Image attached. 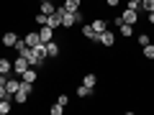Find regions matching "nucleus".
Here are the masks:
<instances>
[{
    "mask_svg": "<svg viewBox=\"0 0 154 115\" xmlns=\"http://www.w3.org/2000/svg\"><path fill=\"white\" fill-rule=\"evenodd\" d=\"M31 92H33V84H31V82H23V79H21V87H18V92L13 95V100H16L18 105H26L28 97H31Z\"/></svg>",
    "mask_w": 154,
    "mask_h": 115,
    "instance_id": "f257e3e1",
    "label": "nucleus"
},
{
    "mask_svg": "<svg viewBox=\"0 0 154 115\" xmlns=\"http://www.w3.org/2000/svg\"><path fill=\"white\" fill-rule=\"evenodd\" d=\"M121 18H123V23H128V26H136L139 23V10L136 8H123Z\"/></svg>",
    "mask_w": 154,
    "mask_h": 115,
    "instance_id": "f03ea898",
    "label": "nucleus"
},
{
    "mask_svg": "<svg viewBox=\"0 0 154 115\" xmlns=\"http://www.w3.org/2000/svg\"><path fill=\"white\" fill-rule=\"evenodd\" d=\"M28 66H31V64H28V59L18 54V56H16V61H13V72H16V77H23V72H26Z\"/></svg>",
    "mask_w": 154,
    "mask_h": 115,
    "instance_id": "7ed1b4c3",
    "label": "nucleus"
},
{
    "mask_svg": "<svg viewBox=\"0 0 154 115\" xmlns=\"http://www.w3.org/2000/svg\"><path fill=\"white\" fill-rule=\"evenodd\" d=\"M98 44H100V46H113V44H116V33H113V31L98 33Z\"/></svg>",
    "mask_w": 154,
    "mask_h": 115,
    "instance_id": "20e7f679",
    "label": "nucleus"
},
{
    "mask_svg": "<svg viewBox=\"0 0 154 115\" xmlns=\"http://www.w3.org/2000/svg\"><path fill=\"white\" fill-rule=\"evenodd\" d=\"M38 38H41V44H49V41H54V28L41 26V28H38Z\"/></svg>",
    "mask_w": 154,
    "mask_h": 115,
    "instance_id": "39448f33",
    "label": "nucleus"
},
{
    "mask_svg": "<svg viewBox=\"0 0 154 115\" xmlns=\"http://www.w3.org/2000/svg\"><path fill=\"white\" fill-rule=\"evenodd\" d=\"M18 38H21V36H18L16 31H5V33H3V46H8V49H13Z\"/></svg>",
    "mask_w": 154,
    "mask_h": 115,
    "instance_id": "423d86ee",
    "label": "nucleus"
},
{
    "mask_svg": "<svg viewBox=\"0 0 154 115\" xmlns=\"http://www.w3.org/2000/svg\"><path fill=\"white\" fill-rule=\"evenodd\" d=\"M18 87H21V79H18V77H8V82H5V92L11 95V97L18 92Z\"/></svg>",
    "mask_w": 154,
    "mask_h": 115,
    "instance_id": "0eeeda50",
    "label": "nucleus"
},
{
    "mask_svg": "<svg viewBox=\"0 0 154 115\" xmlns=\"http://www.w3.org/2000/svg\"><path fill=\"white\" fill-rule=\"evenodd\" d=\"M57 5H54V0H44V3H38V13H44V16H49V13H54Z\"/></svg>",
    "mask_w": 154,
    "mask_h": 115,
    "instance_id": "6e6552de",
    "label": "nucleus"
},
{
    "mask_svg": "<svg viewBox=\"0 0 154 115\" xmlns=\"http://www.w3.org/2000/svg\"><path fill=\"white\" fill-rule=\"evenodd\" d=\"M59 56V44L57 41H49L46 44V59H57Z\"/></svg>",
    "mask_w": 154,
    "mask_h": 115,
    "instance_id": "1a4fd4ad",
    "label": "nucleus"
},
{
    "mask_svg": "<svg viewBox=\"0 0 154 115\" xmlns=\"http://www.w3.org/2000/svg\"><path fill=\"white\" fill-rule=\"evenodd\" d=\"M90 26H93V31H95V33H103V31H108V21H105V18H95V21L90 23Z\"/></svg>",
    "mask_w": 154,
    "mask_h": 115,
    "instance_id": "9d476101",
    "label": "nucleus"
},
{
    "mask_svg": "<svg viewBox=\"0 0 154 115\" xmlns=\"http://www.w3.org/2000/svg\"><path fill=\"white\" fill-rule=\"evenodd\" d=\"M13 72V61L8 56H0V74H11Z\"/></svg>",
    "mask_w": 154,
    "mask_h": 115,
    "instance_id": "9b49d317",
    "label": "nucleus"
},
{
    "mask_svg": "<svg viewBox=\"0 0 154 115\" xmlns=\"http://www.w3.org/2000/svg\"><path fill=\"white\" fill-rule=\"evenodd\" d=\"M36 66H28V69L26 72H23V77H21V79H23V82H31V84H36Z\"/></svg>",
    "mask_w": 154,
    "mask_h": 115,
    "instance_id": "f8f14e48",
    "label": "nucleus"
},
{
    "mask_svg": "<svg viewBox=\"0 0 154 115\" xmlns=\"http://www.w3.org/2000/svg\"><path fill=\"white\" fill-rule=\"evenodd\" d=\"M82 36L88 38V41H93L95 46H98V33L93 31V26H82Z\"/></svg>",
    "mask_w": 154,
    "mask_h": 115,
    "instance_id": "ddd939ff",
    "label": "nucleus"
},
{
    "mask_svg": "<svg viewBox=\"0 0 154 115\" xmlns=\"http://www.w3.org/2000/svg\"><path fill=\"white\" fill-rule=\"evenodd\" d=\"M11 100H13V97H3V100H0V115H8V113L13 110V102H11Z\"/></svg>",
    "mask_w": 154,
    "mask_h": 115,
    "instance_id": "4468645a",
    "label": "nucleus"
},
{
    "mask_svg": "<svg viewBox=\"0 0 154 115\" xmlns=\"http://www.w3.org/2000/svg\"><path fill=\"white\" fill-rule=\"evenodd\" d=\"M23 38H26V44H28V46H36V44H41V38H38V31H31V33H26Z\"/></svg>",
    "mask_w": 154,
    "mask_h": 115,
    "instance_id": "2eb2a0df",
    "label": "nucleus"
},
{
    "mask_svg": "<svg viewBox=\"0 0 154 115\" xmlns=\"http://www.w3.org/2000/svg\"><path fill=\"white\" fill-rule=\"evenodd\" d=\"M80 5H82V0H64V10H69V13L80 10Z\"/></svg>",
    "mask_w": 154,
    "mask_h": 115,
    "instance_id": "dca6fc26",
    "label": "nucleus"
},
{
    "mask_svg": "<svg viewBox=\"0 0 154 115\" xmlns=\"http://www.w3.org/2000/svg\"><path fill=\"white\" fill-rule=\"evenodd\" d=\"M13 49H16V51H18V54H21V56H23V54H26V51H28V49H31V46H28V44H26V38H18V41H16V46H13Z\"/></svg>",
    "mask_w": 154,
    "mask_h": 115,
    "instance_id": "f3484780",
    "label": "nucleus"
},
{
    "mask_svg": "<svg viewBox=\"0 0 154 115\" xmlns=\"http://www.w3.org/2000/svg\"><path fill=\"white\" fill-rule=\"evenodd\" d=\"M31 49L36 51V56H38L41 61H46V44H36V46H31Z\"/></svg>",
    "mask_w": 154,
    "mask_h": 115,
    "instance_id": "a211bd4d",
    "label": "nucleus"
},
{
    "mask_svg": "<svg viewBox=\"0 0 154 115\" xmlns=\"http://www.w3.org/2000/svg\"><path fill=\"white\" fill-rule=\"evenodd\" d=\"M118 31H121L123 38H131V36H134V26H128V23H121V26H118Z\"/></svg>",
    "mask_w": 154,
    "mask_h": 115,
    "instance_id": "6ab92c4d",
    "label": "nucleus"
},
{
    "mask_svg": "<svg viewBox=\"0 0 154 115\" xmlns=\"http://www.w3.org/2000/svg\"><path fill=\"white\" fill-rule=\"evenodd\" d=\"M93 92H95V90L88 87V84H80V87H77V97H90Z\"/></svg>",
    "mask_w": 154,
    "mask_h": 115,
    "instance_id": "aec40b11",
    "label": "nucleus"
},
{
    "mask_svg": "<svg viewBox=\"0 0 154 115\" xmlns=\"http://www.w3.org/2000/svg\"><path fill=\"white\" fill-rule=\"evenodd\" d=\"M82 84H88V87L95 90V84H98V74H85L82 77Z\"/></svg>",
    "mask_w": 154,
    "mask_h": 115,
    "instance_id": "412c9836",
    "label": "nucleus"
},
{
    "mask_svg": "<svg viewBox=\"0 0 154 115\" xmlns=\"http://www.w3.org/2000/svg\"><path fill=\"white\" fill-rule=\"evenodd\" d=\"M139 10H146V13H152V10H154V0H141Z\"/></svg>",
    "mask_w": 154,
    "mask_h": 115,
    "instance_id": "4be33fe9",
    "label": "nucleus"
},
{
    "mask_svg": "<svg viewBox=\"0 0 154 115\" xmlns=\"http://www.w3.org/2000/svg\"><path fill=\"white\" fill-rule=\"evenodd\" d=\"M144 59L154 61V46H152V44H146V46H144Z\"/></svg>",
    "mask_w": 154,
    "mask_h": 115,
    "instance_id": "5701e85b",
    "label": "nucleus"
},
{
    "mask_svg": "<svg viewBox=\"0 0 154 115\" xmlns=\"http://www.w3.org/2000/svg\"><path fill=\"white\" fill-rule=\"evenodd\" d=\"M49 113H51V115H62V113H64V105L54 102V105H51V108H49Z\"/></svg>",
    "mask_w": 154,
    "mask_h": 115,
    "instance_id": "b1692460",
    "label": "nucleus"
},
{
    "mask_svg": "<svg viewBox=\"0 0 154 115\" xmlns=\"http://www.w3.org/2000/svg\"><path fill=\"white\" fill-rule=\"evenodd\" d=\"M139 44H141V46H146V44H152V38H149L146 33H141V36H139Z\"/></svg>",
    "mask_w": 154,
    "mask_h": 115,
    "instance_id": "393cba45",
    "label": "nucleus"
},
{
    "mask_svg": "<svg viewBox=\"0 0 154 115\" xmlns=\"http://www.w3.org/2000/svg\"><path fill=\"white\" fill-rule=\"evenodd\" d=\"M36 23H38V26H46V16H44V13H36Z\"/></svg>",
    "mask_w": 154,
    "mask_h": 115,
    "instance_id": "a878e982",
    "label": "nucleus"
},
{
    "mask_svg": "<svg viewBox=\"0 0 154 115\" xmlns=\"http://www.w3.org/2000/svg\"><path fill=\"white\" fill-rule=\"evenodd\" d=\"M3 97H11V95L5 92V82H0V100H3Z\"/></svg>",
    "mask_w": 154,
    "mask_h": 115,
    "instance_id": "bb28decb",
    "label": "nucleus"
},
{
    "mask_svg": "<svg viewBox=\"0 0 154 115\" xmlns=\"http://www.w3.org/2000/svg\"><path fill=\"white\" fill-rule=\"evenodd\" d=\"M57 102H59V105H67V102H69V97H67V95H59V97H57Z\"/></svg>",
    "mask_w": 154,
    "mask_h": 115,
    "instance_id": "cd10ccee",
    "label": "nucleus"
},
{
    "mask_svg": "<svg viewBox=\"0 0 154 115\" xmlns=\"http://www.w3.org/2000/svg\"><path fill=\"white\" fill-rule=\"evenodd\" d=\"M105 3H108V8H116V5H118V0H105Z\"/></svg>",
    "mask_w": 154,
    "mask_h": 115,
    "instance_id": "c85d7f7f",
    "label": "nucleus"
},
{
    "mask_svg": "<svg viewBox=\"0 0 154 115\" xmlns=\"http://www.w3.org/2000/svg\"><path fill=\"white\" fill-rule=\"evenodd\" d=\"M146 21H149V23H152V26H154V10L149 13V16H146Z\"/></svg>",
    "mask_w": 154,
    "mask_h": 115,
    "instance_id": "c756f323",
    "label": "nucleus"
},
{
    "mask_svg": "<svg viewBox=\"0 0 154 115\" xmlns=\"http://www.w3.org/2000/svg\"><path fill=\"white\" fill-rule=\"evenodd\" d=\"M38 3H44V0H38Z\"/></svg>",
    "mask_w": 154,
    "mask_h": 115,
    "instance_id": "7c9ffc66",
    "label": "nucleus"
}]
</instances>
